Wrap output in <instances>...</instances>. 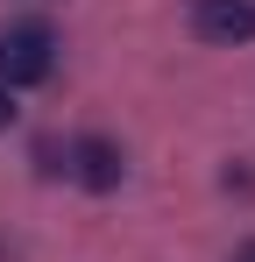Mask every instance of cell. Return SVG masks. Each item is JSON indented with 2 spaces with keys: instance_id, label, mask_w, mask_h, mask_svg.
Wrapping results in <instances>:
<instances>
[{
  "instance_id": "6da1fadb",
  "label": "cell",
  "mask_w": 255,
  "mask_h": 262,
  "mask_svg": "<svg viewBox=\"0 0 255 262\" xmlns=\"http://www.w3.org/2000/svg\"><path fill=\"white\" fill-rule=\"evenodd\" d=\"M57 71V29L50 21H7L0 29V85L22 92V85H42Z\"/></svg>"
},
{
  "instance_id": "7a4b0ae2",
  "label": "cell",
  "mask_w": 255,
  "mask_h": 262,
  "mask_svg": "<svg viewBox=\"0 0 255 262\" xmlns=\"http://www.w3.org/2000/svg\"><path fill=\"white\" fill-rule=\"evenodd\" d=\"M64 170L78 177L85 191H121L128 156H121V142H114V135H78V142L64 149Z\"/></svg>"
},
{
  "instance_id": "3957f363",
  "label": "cell",
  "mask_w": 255,
  "mask_h": 262,
  "mask_svg": "<svg viewBox=\"0 0 255 262\" xmlns=\"http://www.w3.org/2000/svg\"><path fill=\"white\" fill-rule=\"evenodd\" d=\"M184 21L199 43H255V0H192Z\"/></svg>"
},
{
  "instance_id": "277c9868",
  "label": "cell",
  "mask_w": 255,
  "mask_h": 262,
  "mask_svg": "<svg viewBox=\"0 0 255 262\" xmlns=\"http://www.w3.org/2000/svg\"><path fill=\"white\" fill-rule=\"evenodd\" d=\"M14 114H22V106H14V92L0 85V128H14Z\"/></svg>"
},
{
  "instance_id": "5b68a950",
  "label": "cell",
  "mask_w": 255,
  "mask_h": 262,
  "mask_svg": "<svg viewBox=\"0 0 255 262\" xmlns=\"http://www.w3.org/2000/svg\"><path fill=\"white\" fill-rule=\"evenodd\" d=\"M234 262H255V241H248V248H241V255H234Z\"/></svg>"
}]
</instances>
